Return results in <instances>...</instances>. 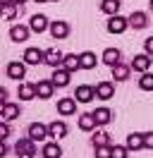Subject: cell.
Masks as SVG:
<instances>
[{
  "instance_id": "24",
  "label": "cell",
  "mask_w": 153,
  "mask_h": 158,
  "mask_svg": "<svg viewBox=\"0 0 153 158\" xmlns=\"http://www.w3.org/2000/svg\"><path fill=\"white\" fill-rule=\"evenodd\" d=\"M129 27H134V29H146V27H148V15H146V12H132V15H129Z\"/></svg>"
},
{
  "instance_id": "34",
  "label": "cell",
  "mask_w": 153,
  "mask_h": 158,
  "mask_svg": "<svg viewBox=\"0 0 153 158\" xmlns=\"http://www.w3.org/2000/svg\"><path fill=\"white\" fill-rule=\"evenodd\" d=\"M7 137H10V122L0 120V141H5Z\"/></svg>"
},
{
  "instance_id": "10",
  "label": "cell",
  "mask_w": 153,
  "mask_h": 158,
  "mask_svg": "<svg viewBox=\"0 0 153 158\" xmlns=\"http://www.w3.org/2000/svg\"><path fill=\"white\" fill-rule=\"evenodd\" d=\"M29 29L34 31V34H43L46 29H50V22H48L46 15H34L31 22H29Z\"/></svg>"
},
{
  "instance_id": "18",
  "label": "cell",
  "mask_w": 153,
  "mask_h": 158,
  "mask_svg": "<svg viewBox=\"0 0 153 158\" xmlns=\"http://www.w3.org/2000/svg\"><path fill=\"white\" fill-rule=\"evenodd\" d=\"M29 34H31L29 27H24V24H14V27L10 29V39L14 41V43H22V41L29 39Z\"/></svg>"
},
{
  "instance_id": "1",
  "label": "cell",
  "mask_w": 153,
  "mask_h": 158,
  "mask_svg": "<svg viewBox=\"0 0 153 158\" xmlns=\"http://www.w3.org/2000/svg\"><path fill=\"white\" fill-rule=\"evenodd\" d=\"M14 153H17L19 158H34L38 153V146H36L34 139L22 137V139H17V144H14Z\"/></svg>"
},
{
  "instance_id": "37",
  "label": "cell",
  "mask_w": 153,
  "mask_h": 158,
  "mask_svg": "<svg viewBox=\"0 0 153 158\" xmlns=\"http://www.w3.org/2000/svg\"><path fill=\"white\" fill-rule=\"evenodd\" d=\"M5 103H7V89H5V86H0V108H2Z\"/></svg>"
},
{
  "instance_id": "40",
  "label": "cell",
  "mask_w": 153,
  "mask_h": 158,
  "mask_svg": "<svg viewBox=\"0 0 153 158\" xmlns=\"http://www.w3.org/2000/svg\"><path fill=\"white\" fill-rule=\"evenodd\" d=\"M14 2H17V5H19V2H27V0H14Z\"/></svg>"
},
{
  "instance_id": "21",
  "label": "cell",
  "mask_w": 153,
  "mask_h": 158,
  "mask_svg": "<svg viewBox=\"0 0 153 158\" xmlns=\"http://www.w3.org/2000/svg\"><path fill=\"white\" fill-rule=\"evenodd\" d=\"M113 69V79L115 81H127L129 79V72H132V65H124V62H117Z\"/></svg>"
},
{
  "instance_id": "11",
  "label": "cell",
  "mask_w": 153,
  "mask_h": 158,
  "mask_svg": "<svg viewBox=\"0 0 153 158\" xmlns=\"http://www.w3.org/2000/svg\"><path fill=\"white\" fill-rule=\"evenodd\" d=\"M148 67H151V55L148 53H139V55H134L132 60V69L134 72H148Z\"/></svg>"
},
{
  "instance_id": "32",
  "label": "cell",
  "mask_w": 153,
  "mask_h": 158,
  "mask_svg": "<svg viewBox=\"0 0 153 158\" xmlns=\"http://www.w3.org/2000/svg\"><path fill=\"white\" fill-rule=\"evenodd\" d=\"M96 158H113V146H96Z\"/></svg>"
},
{
  "instance_id": "28",
  "label": "cell",
  "mask_w": 153,
  "mask_h": 158,
  "mask_svg": "<svg viewBox=\"0 0 153 158\" xmlns=\"http://www.w3.org/2000/svg\"><path fill=\"white\" fill-rule=\"evenodd\" d=\"M120 5H122L120 0H101V10H103L105 15H110V17L120 12Z\"/></svg>"
},
{
  "instance_id": "7",
  "label": "cell",
  "mask_w": 153,
  "mask_h": 158,
  "mask_svg": "<svg viewBox=\"0 0 153 158\" xmlns=\"http://www.w3.org/2000/svg\"><path fill=\"white\" fill-rule=\"evenodd\" d=\"M127 27H129V19H124L120 15H113V17L108 19V31H110V34H124Z\"/></svg>"
},
{
  "instance_id": "41",
  "label": "cell",
  "mask_w": 153,
  "mask_h": 158,
  "mask_svg": "<svg viewBox=\"0 0 153 158\" xmlns=\"http://www.w3.org/2000/svg\"><path fill=\"white\" fill-rule=\"evenodd\" d=\"M148 5H151V12H153V0H151V2H148Z\"/></svg>"
},
{
  "instance_id": "13",
  "label": "cell",
  "mask_w": 153,
  "mask_h": 158,
  "mask_svg": "<svg viewBox=\"0 0 153 158\" xmlns=\"http://www.w3.org/2000/svg\"><path fill=\"white\" fill-rule=\"evenodd\" d=\"M57 113H60V115H74L76 113V98L74 96H72V98H60L57 101Z\"/></svg>"
},
{
  "instance_id": "29",
  "label": "cell",
  "mask_w": 153,
  "mask_h": 158,
  "mask_svg": "<svg viewBox=\"0 0 153 158\" xmlns=\"http://www.w3.org/2000/svg\"><path fill=\"white\" fill-rule=\"evenodd\" d=\"M62 67H65L67 72H74V69H81V65H79V55H74V53L65 55V60H62Z\"/></svg>"
},
{
  "instance_id": "2",
  "label": "cell",
  "mask_w": 153,
  "mask_h": 158,
  "mask_svg": "<svg viewBox=\"0 0 153 158\" xmlns=\"http://www.w3.org/2000/svg\"><path fill=\"white\" fill-rule=\"evenodd\" d=\"M27 137L29 139H34V141H46L50 134H48V125H41V122H31L29 125V129H27Z\"/></svg>"
},
{
  "instance_id": "17",
  "label": "cell",
  "mask_w": 153,
  "mask_h": 158,
  "mask_svg": "<svg viewBox=\"0 0 153 158\" xmlns=\"http://www.w3.org/2000/svg\"><path fill=\"white\" fill-rule=\"evenodd\" d=\"M69 74H72V72H67L65 67H55V69H53L50 81H53L55 86H60V89H62V86H67V84H69Z\"/></svg>"
},
{
  "instance_id": "23",
  "label": "cell",
  "mask_w": 153,
  "mask_h": 158,
  "mask_svg": "<svg viewBox=\"0 0 153 158\" xmlns=\"http://www.w3.org/2000/svg\"><path fill=\"white\" fill-rule=\"evenodd\" d=\"M124 146L129 148V151H141L143 148V134L141 132H132L127 137V141H124Z\"/></svg>"
},
{
  "instance_id": "22",
  "label": "cell",
  "mask_w": 153,
  "mask_h": 158,
  "mask_svg": "<svg viewBox=\"0 0 153 158\" xmlns=\"http://www.w3.org/2000/svg\"><path fill=\"white\" fill-rule=\"evenodd\" d=\"M93 118H96V122H98V127H105V125H110V120H113V110L110 108H96L93 110Z\"/></svg>"
},
{
  "instance_id": "35",
  "label": "cell",
  "mask_w": 153,
  "mask_h": 158,
  "mask_svg": "<svg viewBox=\"0 0 153 158\" xmlns=\"http://www.w3.org/2000/svg\"><path fill=\"white\" fill-rule=\"evenodd\" d=\"M143 148H153V132L143 134Z\"/></svg>"
},
{
  "instance_id": "4",
  "label": "cell",
  "mask_w": 153,
  "mask_h": 158,
  "mask_svg": "<svg viewBox=\"0 0 153 158\" xmlns=\"http://www.w3.org/2000/svg\"><path fill=\"white\" fill-rule=\"evenodd\" d=\"M22 115V108H19V103H5L2 108H0V120H5V122H12V120H17Z\"/></svg>"
},
{
  "instance_id": "15",
  "label": "cell",
  "mask_w": 153,
  "mask_h": 158,
  "mask_svg": "<svg viewBox=\"0 0 153 158\" xmlns=\"http://www.w3.org/2000/svg\"><path fill=\"white\" fill-rule=\"evenodd\" d=\"M67 132H69V127H67L62 120H55V122H50L48 125V134L53 139H62V137H67Z\"/></svg>"
},
{
  "instance_id": "25",
  "label": "cell",
  "mask_w": 153,
  "mask_h": 158,
  "mask_svg": "<svg viewBox=\"0 0 153 158\" xmlns=\"http://www.w3.org/2000/svg\"><path fill=\"white\" fill-rule=\"evenodd\" d=\"M17 96L22 101H34V98H36V86H34V84H19Z\"/></svg>"
},
{
  "instance_id": "30",
  "label": "cell",
  "mask_w": 153,
  "mask_h": 158,
  "mask_svg": "<svg viewBox=\"0 0 153 158\" xmlns=\"http://www.w3.org/2000/svg\"><path fill=\"white\" fill-rule=\"evenodd\" d=\"M93 146H113V144H110V134H108L105 129H98L93 134Z\"/></svg>"
},
{
  "instance_id": "27",
  "label": "cell",
  "mask_w": 153,
  "mask_h": 158,
  "mask_svg": "<svg viewBox=\"0 0 153 158\" xmlns=\"http://www.w3.org/2000/svg\"><path fill=\"white\" fill-rule=\"evenodd\" d=\"M19 10H22V7H19L17 2H10V5H2V7H0V15H2V19H14L19 15Z\"/></svg>"
},
{
  "instance_id": "33",
  "label": "cell",
  "mask_w": 153,
  "mask_h": 158,
  "mask_svg": "<svg viewBox=\"0 0 153 158\" xmlns=\"http://www.w3.org/2000/svg\"><path fill=\"white\" fill-rule=\"evenodd\" d=\"M113 158H129V148L127 146H113Z\"/></svg>"
},
{
  "instance_id": "19",
  "label": "cell",
  "mask_w": 153,
  "mask_h": 158,
  "mask_svg": "<svg viewBox=\"0 0 153 158\" xmlns=\"http://www.w3.org/2000/svg\"><path fill=\"white\" fill-rule=\"evenodd\" d=\"M79 129L81 132H93L96 127H98V122H96V118H93V113H84V115H79Z\"/></svg>"
},
{
  "instance_id": "26",
  "label": "cell",
  "mask_w": 153,
  "mask_h": 158,
  "mask_svg": "<svg viewBox=\"0 0 153 158\" xmlns=\"http://www.w3.org/2000/svg\"><path fill=\"white\" fill-rule=\"evenodd\" d=\"M96 55L91 53V50H84L81 55H79V65H81V69H93L96 67Z\"/></svg>"
},
{
  "instance_id": "42",
  "label": "cell",
  "mask_w": 153,
  "mask_h": 158,
  "mask_svg": "<svg viewBox=\"0 0 153 158\" xmlns=\"http://www.w3.org/2000/svg\"><path fill=\"white\" fill-rule=\"evenodd\" d=\"M36 2H46V0H36Z\"/></svg>"
},
{
  "instance_id": "12",
  "label": "cell",
  "mask_w": 153,
  "mask_h": 158,
  "mask_svg": "<svg viewBox=\"0 0 153 158\" xmlns=\"http://www.w3.org/2000/svg\"><path fill=\"white\" fill-rule=\"evenodd\" d=\"M62 60H65V53L57 48H48L46 50V65H50V67H62Z\"/></svg>"
},
{
  "instance_id": "36",
  "label": "cell",
  "mask_w": 153,
  "mask_h": 158,
  "mask_svg": "<svg viewBox=\"0 0 153 158\" xmlns=\"http://www.w3.org/2000/svg\"><path fill=\"white\" fill-rule=\"evenodd\" d=\"M143 48H146V53H148V55H153V36L143 41Z\"/></svg>"
},
{
  "instance_id": "6",
  "label": "cell",
  "mask_w": 153,
  "mask_h": 158,
  "mask_svg": "<svg viewBox=\"0 0 153 158\" xmlns=\"http://www.w3.org/2000/svg\"><path fill=\"white\" fill-rule=\"evenodd\" d=\"M22 60H24L27 65H41V62H46V50H41V48H27Z\"/></svg>"
},
{
  "instance_id": "38",
  "label": "cell",
  "mask_w": 153,
  "mask_h": 158,
  "mask_svg": "<svg viewBox=\"0 0 153 158\" xmlns=\"http://www.w3.org/2000/svg\"><path fill=\"white\" fill-rule=\"evenodd\" d=\"M5 156H7V144L0 141V158H5Z\"/></svg>"
},
{
  "instance_id": "5",
  "label": "cell",
  "mask_w": 153,
  "mask_h": 158,
  "mask_svg": "<svg viewBox=\"0 0 153 158\" xmlns=\"http://www.w3.org/2000/svg\"><path fill=\"white\" fill-rule=\"evenodd\" d=\"M7 77L10 79H24L27 77V62L24 60H14V62H10L7 65Z\"/></svg>"
},
{
  "instance_id": "43",
  "label": "cell",
  "mask_w": 153,
  "mask_h": 158,
  "mask_svg": "<svg viewBox=\"0 0 153 158\" xmlns=\"http://www.w3.org/2000/svg\"><path fill=\"white\" fill-rule=\"evenodd\" d=\"M53 2H57V0H53Z\"/></svg>"
},
{
  "instance_id": "8",
  "label": "cell",
  "mask_w": 153,
  "mask_h": 158,
  "mask_svg": "<svg viewBox=\"0 0 153 158\" xmlns=\"http://www.w3.org/2000/svg\"><path fill=\"white\" fill-rule=\"evenodd\" d=\"M50 36L55 41H62V39H67L69 36V24L67 22H50Z\"/></svg>"
},
{
  "instance_id": "14",
  "label": "cell",
  "mask_w": 153,
  "mask_h": 158,
  "mask_svg": "<svg viewBox=\"0 0 153 158\" xmlns=\"http://www.w3.org/2000/svg\"><path fill=\"white\" fill-rule=\"evenodd\" d=\"M36 86V98H50L53 96V91H55V84L53 81H48V79H43V81H38V84H34Z\"/></svg>"
},
{
  "instance_id": "39",
  "label": "cell",
  "mask_w": 153,
  "mask_h": 158,
  "mask_svg": "<svg viewBox=\"0 0 153 158\" xmlns=\"http://www.w3.org/2000/svg\"><path fill=\"white\" fill-rule=\"evenodd\" d=\"M10 2H14V0H0V7H2V5H10Z\"/></svg>"
},
{
  "instance_id": "31",
  "label": "cell",
  "mask_w": 153,
  "mask_h": 158,
  "mask_svg": "<svg viewBox=\"0 0 153 158\" xmlns=\"http://www.w3.org/2000/svg\"><path fill=\"white\" fill-rule=\"evenodd\" d=\"M139 89L153 91V74H151V72H143V74H141V79H139Z\"/></svg>"
},
{
  "instance_id": "16",
  "label": "cell",
  "mask_w": 153,
  "mask_h": 158,
  "mask_svg": "<svg viewBox=\"0 0 153 158\" xmlns=\"http://www.w3.org/2000/svg\"><path fill=\"white\" fill-rule=\"evenodd\" d=\"M101 60H103L108 67H115L117 62H122V53H120L117 48H105L103 55H101Z\"/></svg>"
},
{
  "instance_id": "20",
  "label": "cell",
  "mask_w": 153,
  "mask_h": 158,
  "mask_svg": "<svg viewBox=\"0 0 153 158\" xmlns=\"http://www.w3.org/2000/svg\"><path fill=\"white\" fill-rule=\"evenodd\" d=\"M41 156L43 158H60L62 156V148H60L57 141H46L43 148H41Z\"/></svg>"
},
{
  "instance_id": "3",
  "label": "cell",
  "mask_w": 153,
  "mask_h": 158,
  "mask_svg": "<svg viewBox=\"0 0 153 158\" xmlns=\"http://www.w3.org/2000/svg\"><path fill=\"white\" fill-rule=\"evenodd\" d=\"M74 98H76V103H91V101L96 98V86H89V84H81V86H76Z\"/></svg>"
},
{
  "instance_id": "9",
  "label": "cell",
  "mask_w": 153,
  "mask_h": 158,
  "mask_svg": "<svg viewBox=\"0 0 153 158\" xmlns=\"http://www.w3.org/2000/svg\"><path fill=\"white\" fill-rule=\"evenodd\" d=\"M113 96H115V84L113 81H101V84H96V98L110 101Z\"/></svg>"
}]
</instances>
